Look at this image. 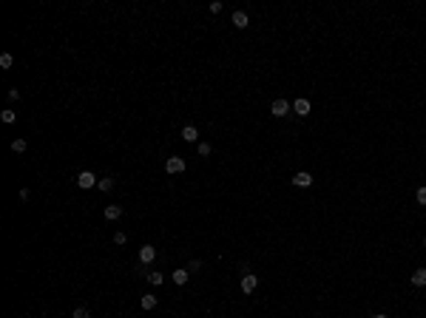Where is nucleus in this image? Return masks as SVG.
Masks as SVG:
<instances>
[{"label":"nucleus","instance_id":"obj_22","mask_svg":"<svg viewBox=\"0 0 426 318\" xmlns=\"http://www.w3.org/2000/svg\"><path fill=\"white\" fill-rule=\"evenodd\" d=\"M71 318H91V316H88V310H85V307H77V310L71 313Z\"/></svg>","mask_w":426,"mask_h":318},{"label":"nucleus","instance_id":"obj_20","mask_svg":"<svg viewBox=\"0 0 426 318\" xmlns=\"http://www.w3.org/2000/svg\"><path fill=\"white\" fill-rule=\"evenodd\" d=\"M202 270V259H191L188 262V273H199Z\"/></svg>","mask_w":426,"mask_h":318},{"label":"nucleus","instance_id":"obj_6","mask_svg":"<svg viewBox=\"0 0 426 318\" xmlns=\"http://www.w3.org/2000/svg\"><path fill=\"white\" fill-rule=\"evenodd\" d=\"M185 168H188V162H185L182 156H171V159L165 162V170L174 173V176H176V173H185Z\"/></svg>","mask_w":426,"mask_h":318},{"label":"nucleus","instance_id":"obj_21","mask_svg":"<svg viewBox=\"0 0 426 318\" xmlns=\"http://www.w3.org/2000/svg\"><path fill=\"white\" fill-rule=\"evenodd\" d=\"M12 54H0V68H12Z\"/></svg>","mask_w":426,"mask_h":318},{"label":"nucleus","instance_id":"obj_3","mask_svg":"<svg viewBox=\"0 0 426 318\" xmlns=\"http://www.w3.org/2000/svg\"><path fill=\"white\" fill-rule=\"evenodd\" d=\"M259 284H262V281H259V276H256V273H245V276H242V281H239V290H242L245 296H253V293L259 290Z\"/></svg>","mask_w":426,"mask_h":318},{"label":"nucleus","instance_id":"obj_16","mask_svg":"<svg viewBox=\"0 0 426 318\" xmlns=\"http://www.w3.org/2000/svg\"><path fill=\"white\" fill-rule=\"evenodd\" d=\"M0 119H3L6 125H12V122H15V119H17V114H15V111H12V108H6V111L0 114Z\"/></svg>","mask_w":426,"mask_h":318},{"label":"nucleus","instance_id":"obj_10","mask_svg":"<svg viewBox=\"0 0 426 318\" xmlns=\"http://www.w3.org/2000/svg\"><path fill=\"white\" fill-rule=\"evenodd\" d=\"M154 259H156V250H154V244H142V247H139V262H142V264H151Z\"/></svg>","mask_w":426,"mask_h":318},{"label":"nucleus","instance_id":"obj_5","mask_svg":"<svg viewBox=\"0 0 426 318\" xmlns=\"http://www.w3.org/2000/svg\"><path fill=\"white\" fill-rule=\"evenodd\" d=\"M230 23H233V26H236L239 32H245L247 26H250V15H247L245 9H236V12L230 15Z\"/></svg>","mask_w":426,"mask_h":318},{"label":"nucleus","instance_id":"obj_13","mask_svg":"<svg viewBox=\"0 0 426 318\" xmlns=\"http://www.w3.org/2000/svg\"><path fill=\"white\" fill-rule=\"evenodd\" d=\"M415 205H424V207H426V185L415 187Z\"/></svg>","mask_w":426,"mask_h":318},{"label":"nucleus","instance_id":"obj_11","mask_svg":"<svg viewBox=\"0 0 426 318\" xmlns=\"http://www.w3.org/2000/svg\"><path fill=\"white\" fill-rule=\"evenodd\" d=\"M171 279H174L176 287H185L188 281H191V273H188V267H182V270H176V273H171Z\"/></svg>","mask_w":426,"mask_h":318},{"label":"nucleus","instance_id":"obj_26","mask_svg":"<svg viewBox=\"0 0 426 318\" xmlns=\"http://www.w3.org/2000/svg\"><path fill=\"white\" fill-rule=\"evenodd\" d=\"M369 318H389L387 313H375V316H369Z\"/></svg>","mask_w":426,"mask_h":318},{"label":"nucleus","instance_id":"obj_25","mask_svg":"<svg viewBox=\"0 0 426 318\" xmlns=\"http://www.w3.org/2000/svg\"><path fill=\"white\" fill-rule=\"evenodd\" d=\"M9 100H12V102L20 100V91H17V88H9Z\"/></svg>","mask_w":426,"mask_h":318},{"label":"nucleus","instance_id":"obj_23","mask_svg":"<svg viewBox=\"0 0 426 318\" xmlns=\"http://www.w3.org/2000/svg\"><path fill=\"white\" fill-rule=\"evenodd\" d=\"M208 9H211V15H219V12H222V9H225V6H222V3H219V0H213V3H211V6H208Z\"/></svg>","mask_w":426,"mask_h":318},{"label":"nucleus","instance_id":"obj_15","mask_svg":"<svg viewBox=\"0 0 426 318\" xmlns=\"http://www.w3.org/2000/svg\"><path fill=\"white\" fill-rule=\"evenodd\" d=\"M145 279H148V281H151L154 287H159V284L165 281V276H162V273H145Z\"/></svg>","mask_w":426,"mask_h":318},{"label":"nucleus","instance_id":"obj_17","mask_svg":"<svg viewBox=\"0 0 426 318\" xmlns=\"http://www.w3.org/2000/svg\"><path fill=\"white\" fill-rule=\"evenodd\" d=\"M97 187H99V190H105V193H108V190L114 187V179H111V176H105V179H99V182H97Z\"/></svg>","mask_w":426,"mask_h":318},{"label":"nucleus","instance_id":"obj_4","mask_svg":"<svg viewBox=\"0 0 426 318\" xmlns=\"http://www.w3.org/2000/svg\"><path fill=\"white\" fill-rule=\"evenodd\" d=\"M293 114L295 117H310L312 114V102L307 97H295L293 100Z\"/></svg>","mask_w":426,"mask_h":318},{"label":"nucleus","instance_id":"obj_9","mask_svg":"<svg viewBox=\"0 0 426 318\" xmlns=\"http://www.w3.org/2000/svg\"><path fill=\"white\" fill-rule=\"evenodd\" d=\"M182 139L191 142V145H196L199 142V128L196 125H185V128H182Z\"/></svg>","mask_w":426,"mask_h":318},{"label":"nucleus","instance_id":"obj_27","mask_svg":"<svg viewBox=\"0 0 426 318\" xmlns=\"http://www.w3.org/2000/svg\"><path fill=\"white\" fill-rule=\"evenodd\" d=\"M421 244H424V250H426V233H424V239H421Z\"/></svg>","mask_w":426,"mask_h":318},{"label":"nucleus","instance_id":"obj_14","mask_svg":"<svg viewBox=\"0 0 426 318\" xmlns=\"http://www.w3.org/2000/svg\"><path fill=\"white\" fill-rule=\"evenodd\" d=\"M196 151H199V156H211L213 145H211V142H196Z\"/></svg>","mask_w":426,"mask_h":318},{"label":"nucleus","instance_id":"obj_8","mask_svg":"<svg viewBox=\"0 0 426 318\" xmlns=\"http://www.w3.org/2000/svg\"><path fill=\"white\" fill-rule=\"evenodd\" d=\"M409 284L418 287V290H421V287H426V267H415V270H412Z\"/></svg>","mask_w":426,"mask_h":318},{"label":"nucleus","instance_id":"obj_18","mask_svg":"<svg viewBox=\"0 0 426 318\" xmlns=\"http://www.w3.org/2000/svg\"><path fill=\"white\" fill-rule=\"evenodd\" d=\"M156 307V296H142V310H154Z\"/></svg>","mask_w":426,"mask_h":318},{"label":"nucleus","instance_id":"obj_7","mask_svg":"<svg viewBox=\"0 0 426 318\" xmlns=\"http://www.w3.org/2000/svg\"><path fill=\"white\" fill-rule=\"evenodd\" d=\"M77 185H80L82 190H88V187L97 185V176H94L91 170H82V173H77Z\"/></svg>","mask_w":426,"mask_h":318},{"label":"nucleus","instance_id":"obj_1","mask_svg":"<svg viewBox=\"0 0 426 318\" xmlns=\"http://www.w3.org/2000/svg\"><path fill=\"white\" fill-rule=\"evenodd\" d=\"M287 114H293V102H290V100H284V97H276V100L270 102V117L284 119Z\"/></svg>","mask_w":426,"mask_h":318},{"label":"nucleus","instance_id":"obj_12","mask_svg":"<svg viewBox=\"0 0 426 318\" xmlns=\"http://www.w3.org/2000/svg\"><path fill=\"white\" fill-rule=\"evenodd\" d=\"M119 216H122V207H119V205H108V207H105V219H108V222H116Z\"/></svg>","mask_w":426,"mask_h":318},{"label":"nucleus","instance_id":"obj_24","mask_svg":"<svg viewBox=\"0 0 426 318\" xmlns=\"http://www.w3.org/2000/svg\"><path fill=\"white\" fill-rule=\"evenodd\" d=\"M125 242H128V236L122 233V230H119V233H114V244H125Z\"/></svg>","mask_w":426,"mask_h":318},{"label":"nucleus","instance_id":"obj_2","mask_svg":"<svg viewBox=\"0 0 426 318\" xmlns=\"http://www.w3.org/2000/svg\"><path fill=\"white\" fill-rule=\"evenodd\" d=\"M312 182H315V179H312V170H295L293 176H290V185L298 187V190H310Z\"/></svg>","mask_w":426,"mask_h":318},{"label":"nucleus","instance_id":"obj_19","mask_svg":"<svg viewBox=\"0 0 426 318\" xmlns=\"http://www.w3.org/2000/svg\"><path fill=\"white\" fill-rule=\"evenodd\" d=\"M26 148H29V145H26V139H15V142H12V151H15V153H23Z\"/></svg>","mask_w":426,"mask_h":318}]
</instances>
